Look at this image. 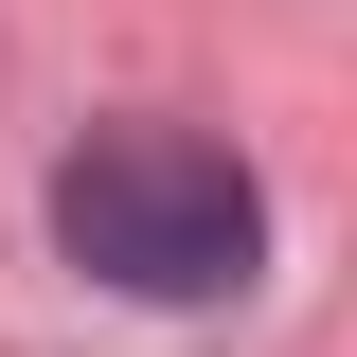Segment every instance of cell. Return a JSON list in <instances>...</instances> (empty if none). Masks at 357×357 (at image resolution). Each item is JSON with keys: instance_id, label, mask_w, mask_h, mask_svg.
<instances>
[{"instance_id": "1", "label": "cell", "mask_w": 357, "mask_h": 357, "mask_svg": "<svg viewBox=\"0 0 357 357\" xmlns=\"http://www.w3.org/2000/svg\"><path fill=\"white\" fill-rule=\"evenodd\" d=\"M54 250L89 286H126V304H232L268 268V197L197 126H89L54 161Z\"/></svg>"}]
</instances>
